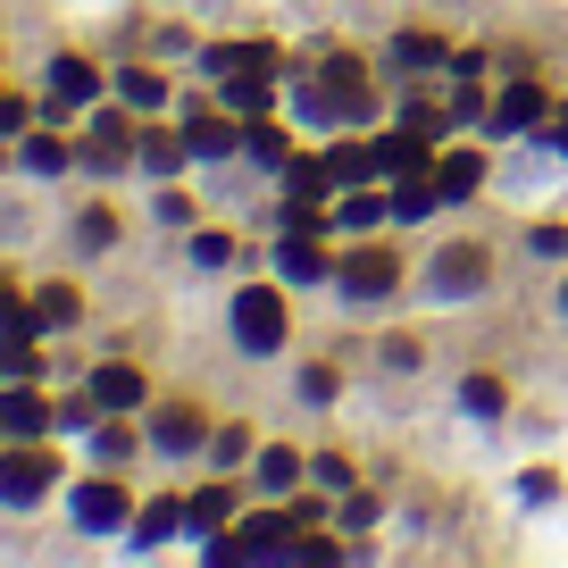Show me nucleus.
<instances>
[{
	"label": "nucleus",
	"instance_id": "obj_18",
	"mask_svg": "<svg viewBox=\"0 0 568 568\" xmlns=\"http://www.w3.org/2000/svg\"><path fill=\"white\" fill-rule=\"evenodd\" d=\"M184 142H193V160H234V151H243V134H234L226 118H193Z\"/></svg>",
	"mask_w": 568,
	"mask_h": 568
},
{
	"label": "nucleus",
	"instance_id": "obj_34",
	"mask_svg": "<svg viewBox=\"0 0 568 568\" xmlns=\"http://www.w3.org/2000/svg\"><path fill=\"white\" fill-rule=\"evenodd\" d=\"M343 527H376V501L368 494H343Z\"/></svg>",
	"mask_w": 568,
	"mask_h": 568
},
{
	"label": "nucleus",
	"instance_id": "obj_30",
	"mask_svg": "<svg viewBox=\"0 0 568 568\" xmlns=\"http://www.w3.org/2000/svg\"><path fill=\"white\" fill-rule=\"evenodd\" d=\"M326 168H335V184H359V176H368V168H376V151H359V142H343V151H335V160H326Z\"/></svg>",
	"mask_w": 568,
	"mask_h": 568
},
{
	"label": "nucleus",
	"instance_id": "obj_8",
	"mask_svg": "<svg viewBox=\"0 0 568 568\" xmlns=\"http://www.w3.org/2000/svg\"><path fill=\"white\" fill-rule=\"evenodd\" d=\"M125 160H134V134H125V118H92V134H84V168L118 176Z\"/></svg>",
	"mask_w": 568,
	"mask_h": 568
},
{
	"label": "nucleus",
	"instance_id": "obj_26",
	"mask_svg": "<svg viewBox=\"0 0 568 568\" xmlns=\"http://www.w3.org/2000/svg\"><path fill=\"white\" fill-rule=\"evenodd\" d=\"M243 151H251V160H260V168H293V160H284V134H276V125H251V134H243Z\"/></svg>",
	"mask_w": 568,
	"mask_h": 568
},
{
	"label": "nucleus",
	"instance_id": "obj_4",
	"mask_svg": "<svg viewBox=\"0 0 568 568\" xmlns=\"http://www.w3.org/2000/svg\"><path fill=\"white\" fill-rule=\"evenodd\" d=\"M59 468L42 460V452H0V510H34L42 494H51Z\"/></svg>",
	"mask_w": 568,
	"mask_h": 568
},
{
	"label": "nucleus",
	"instance_id": "obj_35",
	"mask_svg": "<svg viewBox=\"0 0 568 568\" xmlns=\"http://www.w3.org/2000/svg\"><path fill=\"white\" fill-rule=\"evenodd\" d=\"M560 318H568V284H560Z\"/></svg>",
	"mask_w": 568,
	"mask_h": 568
},
{
	"label": "nucleus",
	"instance_id": "obj_14",
	"mask_svg": "<svg viewBox=\"0 0 568 568\" xmlns=\"http://www.w3.org/2000/svg\"><path fill=\"white\" fill-rule=\"evenodd\" d=\"M226 101L243 109V118H260V109H267V51H251L243 68L226 75Z\"/></svg>",
	"mask_w": 568,
	"mask_h": 568
},
{
	"label": "nucleus",
	"instance_id": "obj_12",
	"mask_svg": "<svg viewBox=\"0 0 568 568\" xmlns=\"http://www.w3.org/2000/svg\"><path fill=\"white\" fill-rule=\"evenodd\" d=\"M84 393H92L101 409H134V402H142L151 385H142V376L125 368V359H109V368H92V385H84Z\"/></svg>",
	"mask_w": 568,
	"mask_h": 568
},
{
	"label": "nucleus",
	"instance_id": "obj_31",
	"mask_svg": "<svg viewBox=\"0 0 568 568\" xmlns=\"http://www.w3.org/2000/svg\"><path fill=\"white\" fill-rule=\"evenodd\" d=\"M34 318L42 326H75V293H68V284H51V293L34 302Z\"/></svg>",
	"mask_w": 568,
	"mask_h": 568
},
{
	"label": "nucleus",
	"instance_id": "obj_2",
	"mask_svg": "<svg viewBox=\"0 0 568 568\" xmlns=\"http://www.w3.org/2000/svg\"><path fill=\"white\" fill-rule=\"evenodd\" d=\"M485 276H494V251L452 243V251H435V267H426V293H435V302H468V293H485Z\"/></svg>",
	"mask_w": 568,
	"mask_h": 568
},
{
	"label": "nucleus",
	"instance_id": "obj_22",
	"mask_svg": "<svg viewBox=\"0 0 568 568\" xmlns=\"http://www.w3.org/2000/svg\"><path fill=\"white\" fill-rule=\"evenodd\" d=\"M160 92H168V84H160L151 68H125V75H118V101H125V109H160Z\"/></svg>",
	"mask_w": 568,
	"mask_h": 568
},
{
	"label": "nucleus",
	"instance_id": "obj_5",
	"mask_svg": "<svg viewBox=\"0 0 568 568\" xmlns=\"http://www.w3.org/2000/svg\"><path fill=\"white\" fill-rule=\"evenodd\" d=\"M343 302H393V284H402V267H393V251H352V260L335 267Z\"/></svg>",
	"mask_w": 568,
	"mask_h": 568
},
{
	"label": "nucleus",
	"instance_id": "obj_20",
	"mask_svg": "<svg viewBox=\"0 0 568 568\" xmlns=\"http://www.w3.org/2000/svg\"><path fill=\"white\" fill-rule=\"evenodd\" d=\"M176 527H184V501H151V510H134V544H142V551L168 544Z\"/></svg>",
	"mask_w": 568,
	"mask_h": 568
},
{
	"label": "nucleus",
	"instance_id": "obj_10",
	"mask_svg": "<svg viewBox=\"0 0 568 568\" xmlns=\"http://www.w3.org/2000/svg\"><path fill=\"white\" fill-rule=\"evenodd\" d=\"M485 125H494V134H535V125H544V92H535V84H510Z\"/></svg>",
	"mask_w": 568,
	"mask_h": 568
},
{
	"label": "nucleus",
	"instance_id": "obj_27",
	"mask_svg": "<svg viewBox=\"0 0 568 568\" xmlns=\"http://www.w3.org/2000/svg\"><path fill=\"white\" fill-rule=\"evenodd\" d=\"M460 409H468V418H501V385H494V376H468V385H460Z\"/></svg>",
	"mask_w": 568,
	"mask_h": 568
},
{
	"label": "nucleus",
	"instance_id": "obj_11",
	"mask_svg": "<svg viewBox=\"0 0 568 568\" xmlns=\"http://www.w3.org/2000/svg\"><path fill=\"white\" fill-rule=\"evenodd\" d=\"M426 176H435V193H444V201H477V184H485V160H477V151H452V160H435Z\"/></svg>",
	"mask_w": 568,
	"mask_h": 568
},
{
	"label": "nucleus",
	"instance_id": "obj_3",
	"mask_svg": "<svg viewBox=\"0 0 568 568\" xmlns=\"http://www.w3.org/2000/svg\"><path fill=\"white\" fill-rule=\"evenodd\" d=\"M68 518H75L84 535H118V527H134V510H125V494H118L109 477H84V485H75V494H68Z\"/></svg>",
	"mask_w": 568,
	"mask_h": 568
},
{
	"label": "nucleus",
	"instance_id": "obj_29",
	"mask_svg": "<svg viewBox=\"0 0 568 568\" xmlns=\"http://www.w3.org/2000/svg\"><path fill=\"white\" fill-rule=\"evenodd\" d=\"M293 393H302L310 409H326V402L343 393V376H335V368H302V385H293Z\"/></svg>",
	"mask_w": 568,
	"mask_h": 568
},
{
	"label": "nucleus",
	"instance_id": "obj_21",
	"mask_svg": "<svg viewBox=\"0 0 568 568\" xmlns=\"http://www.w3.org/2000/svg\"><path fill=\"white\" fill-rule=\"evenodd\" d=\"M260 485H267V494H284V485H302V452L267 444V452H260Z\"/></svg>",
	"mask_w": 568,
	"mask_h": 568
},
{
	"label": "nucleus",
	"instance_id": "obj_36",
	"mask_svg": "<svg viewBox=\"0 0 568 568\" xmlns=\"http://www.w3.org/2000/svg\"><path fill=\"white\" fill-rule=\"evenodd\" d=\"M0 318H9V293H0Z\"/></svg>",
	"mask_w": 568,
	"mask_h": 568
},
{
	"label": "nucleus",
	"instance_id": "obj_24",
	"mask_svg": "<svg viewBox=\"0 0 568 568\" xmlns=\"http://www.w3.org/2000/svg\"><path fill=\"white\" fill-rule=\"evenodd\" d=\"M26 168H34V176H59V168H68V142L59 134H26Z\"/></svg>",
	"mask_w": 568,
	"mask_h": 568
},
{
	"label": "nucleus",
	"instance_id": "obj_15",
	"mask_svg": "<svg viewBox=\"0 0 568 568\" xmlns=\"http://www.w3.org/2000/svg\"><path fill=\"white\" fill-rule=\"evenodd\" d=\"M42 426H51V402H34L26 385L0 393V435H42Z\"/></svg>",
	"mask_w": 568,
	"mask_h": 568
},
{
	"label": "nucleus",
	"instance_id": "obj_16",
	"mask_svg": "<svg viewBox=\"0 0 568 568\" xmlns=\"http://www.w3.org/2000/svg\"><path fill=\"white\" fill-rule=\"evenodd\" d=\"M276 276H284V284H318V276H326V251L310 243V234H284V251H276Z\"/></svg>",
	"mask_w": 568,
	"mask_h": 568
},
{
	"label": "nucleus",
	"instance_id": "obj_17",
	"mask_svg": "<svg viewBox=\"0 0 568 568\" xmlns=\"http://www.w3.org/2000/svg\"><path fill=\"white\" fill-rule=\"evenodd\" d=\"M385 59H393V75H426V68H444L452 51H444L435 34H393V51H385Z\"/></svg>",
	"mask_w": 568,
	"mask_h": 568
},
{
	"label": "nucleus",
	"instance_id": "obj_13",
	"mask_svg": "<svg viewBox=\"0 0 568 568\" xmlns=\"http://www.w3.org/2000/svg\"><path fill=\"white\" fill-rule=\"evenodd\" d=\"M376 168H385V176H418L426 168V125L409 118V134H385L376 142Z\"/></svg>",
	"mask_w": 568,
	"mask_h": 568
},
{
	"label": "nucleus",
	"instance_id": "obj_1",
	"mask_svg": "<svg viewBox=\"0 0 568 568\" xmlns=\"http://www.w3.org/2000/svg\"><path fill=\"white\" fill-rule=\"evenodd\" d=\"M284 293H267V284H251V293H234V343H243L251 359H267V352H284Z\"/></svg>",
	"mask_w": 568,
	"mask_h": 568
},
{
	"label": "nucleus",
	"instance_id": "obj_25",
	"mask_svg": "<svg viewBox=\"0 0 568 568\" xmlns=\"http://www.w3.org/2000/svg\"><path fill=\"white\" fill-rule=\"evenodd\" d=\"M226 510H234V501L210 485V494H193V501H184V527H201V535H210V527H226Z\"/></svg>",
	"mask_w": 568,
	"mask_h": 568
},
{
	"label": "nucleus",
	"instance_id": "obj_9",
	"mask_svg": "<svg viewBox=\"0 0 568 568\" xmlns=\"http://www.w3.org/2000/svg\"><path fill=\"white\" fill-rule=\"evenodd\" d=\"M92 92H101L92 59H51V109L59 118H68V109H92Z\"/></svg>",
	"mask_w": 568,
	"mask_h": 568
},
{
	"label": "nucleus",
	"instance_id": "obj_33",
	"mask_svg": "<svg viewBox=\"0 0 568 568\" xmlns=\"http://www.w3.org/2000/svg\"><path fill=\"white\" fill-rule=\"evenodd\" d=\"M125 452H134V444H125V426H101V435H92V460H125Z\"/></svg>",
	"mask_w": 568,
	"mask_h": 568
},
{
	"label": "nucleus",
	"instance_id": "obj_6",
	"mask_svg": "<svg viewBox=\"0 0 568 568\" xmlns=\"http://www.w3.org/2000/svg\"><path fill=\"white\" fill-rule=\"evenodd\" d=\"M318 84H326V101H335V118H343V125L368 118V75H359V59H352V51H326Z\"/></svg>",
	"mask_w": 568,
	"mask_h": 568
},
{
	"label": "nucleus",
	"instance_id": "obj_7",
	"mask_svg": "<svg viewBox=\"0 0 568 568\" xmlns=\"http://www.w3.org/2000/svg\"><path fill=\"white\" fill-rule=\"evenodd\" d=\"M151 444L168 452V460H193L201 444H210V426H201V409H184V402H168L160 418H151Z\"/></svg>",
	"mask_w": 568,
	"mask_h": 568
},
{
	"label": "nucleus",
	"instance_id": "obj_19",
	"mask_svg": "<svg viewBox=\"0 0 568 568\" xmlns=\"http://www.w3.org/2000/svg\"><path fill=\"white\" fill-rule=\"evenodd\" d=\"M184 151H193V142H184V134H160V125H151V134H134V160L151 168V176H168V168H176Z\"/></svg>",
	"mask_w": 568,
	"mask_h": 568
},
{
	"label": "nucleus",
	"instance_id": "obj_23",
	"mask_svg": "<svg viewBox=\"0 0 568 568\" xmlns=\"http://www.w3.org/2000/svg\"><path fill=\"white\" fill-rule=\"evenodd\" d=\"M393 210V201L385 193H352V201H343V210H335V226H352V234H368L376 226V217H385Z\"/></svg>",
	"mask_w": 568,
	"mask_h": 568
},
{
	"label": "nucleus",
	"instance_id": "obj_32",
	"mask_svg": "<svg viewBox=\"0 0 568 568\" xmlns=\"http://www.w3.org/2000/svg\"><path fill=\"white\" fill-rule=\"evenodd\" d=\"M226 260H234L226 234H193V267H226Z\"/></svg>",
	"mask_w": 568,
	"mask_h": 568
},
{
	"label": "nucleus",
	"instance_id": "obj_28",
	"mask_svg": "<svg viewBox=\"0 0 568 568\" xmlns=\"http://www.w3.org/2000/svg\"><path fill=\"white\" fill-rule=\"evenodd\" d=\"M435 201H444V193H435V176H409L402 193H393V217H426Z\"/></svg>",
	"mask_w": 568,
	"mask_h": 568
}]
</instances>
